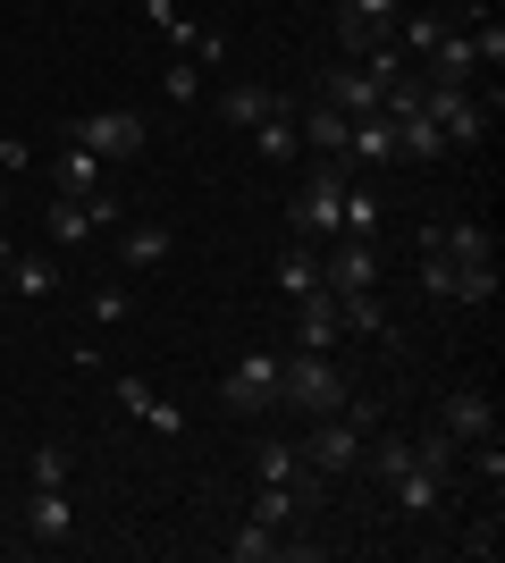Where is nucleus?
Returning <instances> with one entry per match:
<instances>
[{"mask_svg":"<svg viewBox=\"0 0 505 563\" xmlns=\"http://www.w3.org/2000/svg\"><path fill=\"white\" fill-rule=\"evenodd\" d=\"M278 404H295L304 421H320V412H345V404H354V378L337 371L329 353H287V362H278Z\"/></svg>","mask_w":505,"mask_h":563,"instance_id":"nucleus-1","label":"nucleus"},{"mask_svg":"<svg viewBox=\"0 0 505 563\" xmlns=\"http://www.w3.org/2000/svg\"><path fill=\"white\" fill-rule=\"evenodd\" d=\"M421 118L447 135V152H481V143H488V118H497V101H481L472 85H430V76H421Z\"/></svg>","mask_w":505,"mask_h":563,"instance_id":"nucleus-2","label":"nucleus"},{"mask_svg":"<svg viewBox=\"0 0 505 563\" xmlns=\"http://www.w3.org/2000/svg\"><path fill=\"white\" fill-rule=\"evenodd\" d=\"M345 194H354V168H345V161H320L312 177H304V194L287 202V235H312V244H329L337 219H345Z\"/></svg>","mask_w":505,"mask_h":563,"instance_id":"nucleus-3","label":"nucleus"},{"mask_svg":"<svg viewBox=\"0 0 505 563\" xmlns=\"http://www.w3.org/2000/svg\"><path fill=\"white\" fill-rule=\"evenodd\" d=\"M278 362H287V353H270V345L237 353V362H228V378H219V404H228V412H244V421H253V412H270V404H278Z\"/></svg>","mask_w":505,"mask_h":563,"instance_id":"nucleus-4","label":"nucleus"},{"mask_svg":"<svg viewBox=\"0 0 505 563\" xmlns=\"http://www.w3.org/2000/svg\"><path fill=\"white\" fill-rule=\"evenodd\" d=\"M152 135V118L144 110H85L68 126V143H85V152H101V161H135Z\"/></svg>","mask_w":505,"mask_h":563,"instance_id":"nucleus-5","label":"nucleus"},{"mask_svg":"<svg viewBox=\"0 0 505 563\" xmlns=\"http://www.w3.org/2000/svg\"><path fill=\"white\" fill-rule=\"evenodd\" d=\"M438 429H447L455 446H481V438H497V404H488L481 387H455V396L438 404Z\"/></svg>","mask_w":505,"mask_h":563,"instance_id":"nucleus-6","label":"nucleus"},{"mask_svg":"<svg viewBox=\"0 0 505 563\" xmlns=\"http://www.w3.org/2000/svg\"><path fill=\"white\" fill-rule=\"evenodd\" d=\"M25 539H43V547L76 539V496L68 488H34L25 496Z\"/></svg>","mask_w":505,"mask_h":563,"instance_id":"nucleus-7","label":"nucleus"},{"mask_svg":"<svg viewBox=\"0 0 505 563\" xmlns=\"http://www.w3.org/2000/svg\"><path fill=\"white\" fill-rule=\"evenodd\" d=\"M110 387H119V412H127V421H144V429H161V438H186V412H177V404H161V396H152V387H144V378H110Z\"/></svg>","mask_w":505,"mask_h":563,"instance_id":"nucleus-8","label":"nucleus"},{"mask_svg":"<svg viewBox=\"0 0 505 563\" xmlns=\"http://www.w3.org/2000/svg\"><path fill=\"white\" fill-rule=\"evenodd\" d=\"M337 295L329 286H320V295H304V303H295V353H337Z\"/></svg>","mask_w":505,"mask_h":563,"instance_id":"nucleus-9","label":"nucleus"},{"mask_svg":"<svg viewBox=\"0 0 505 563\" xmlns=\"http://www.w3.org/2000/svg\"><path fill=\"white\" fill-rule=\"evenodd\" d=\"M278 295H287V303L320 295V244L312 235H287V244H278Z\"/></svg>","mask_w":505,"mask_h":563,"instance_id":"nucleus-10","label":"nucleus"},{"mask_svg":"<svg viewBox=\"0 0 505 563\" xmlns=\"http://www.w3.org/2000/svg\"><path fill=\"white\" fill-rule=\"evenodd\" d=\"M320 110H337V118H371V110H380V85H371L362 68H329V76H320Z\"/></svg>","mask_w":505,"mask_h":563,"instance_id":"nucleus-11","label":"nucleus"},{"mask_svg":"<svg viewBox=\"0 0 505 563\" xmlns=\"http://www.w3.org/2000/svg\"><path fill=\"white\" fill-rule=\"evenodd\" d=\"M387 161H396V118H387V110L354 118V135H345V168H387Z\"/></svg>","mask_w":505,"mask_h":563,"instance_id":"nucleus-12","label":"nucleus"},{"mask_svg":"<svg viewBox=\"0 0 505 563\" xmlns=\"http://www.w3.org/2000/svg\"><path fill=\"white\" fill-rule=\"evenodd\" d=\"M168 253H177V235H168L161 219H135V228H119V269H161Z\"/></svg>","mask_w":505,"mask_h":563,"instance_id":"nucleus-13","label":"nucleus"},{"mask_svg":"<svg viewBox=\"0 0 505 563\" xmlns=\"http://www.w3.org/2000/svg\"><path fill=\"white\" fill-rule=\"evenodd\" d=\"M295 135H304V152H320V161H345V135H354V118H337V110H295Z\"/></svg>","mask_w":505,"mask_h":563,"instance_id":"nucleus-14","label":"nucleus"},{"mask_svg":"<svg viewBox=\"0 0 505 563\" xmlns=\"http://www.w3.org/2000/svg\"><path fill=\"white\" fill-rule=\"evenodd\" d=\"M43 228H51V244H59V253H76V244H85V235L101 228V219H94V194H59Z\"/></svg>","mask_w":505,"mask_h":563,"instance_id":"nucleus-15","label":"nucleus"},{"mask_svg":"<svg viewBox=\"0 0 505 563\" xmlns=\"http://www.w3.org/2000/svg\"><path fill=\"white\" fill-rule=\"evenodd\" d=\"M380 488L396 496V514H438V471H421V463H396Z\"/></svg>","mask_w":505,"mask_h":563,"instance_id":"nucleus-16","label":"nucleus"},{"mask_svg":"<svg viewBox=\"0 0 505 563\" xmlns=\"http://www.w3.org/2000/svg\"><path fill=\"white\" fill-rule=\"evenodd\" d=\"M295 152H304V135H295V110H287V101H278V110H270L262 126H253V161H270V168H287Z\"/></svg>","mask_w":505,"mask_h":563,"instance_id":"nucleus-17","label":"nucleus"},{"mask_svg":"<svg viewBox=\"0 0 505 563\" xmlns=\"http://www.w3.org/2000/svg\"><path fill=\"white\" fill-rule=\"evenodd\" d=\"M337 329H345V336H387V329H396V320H387V303H380V286L337 295Z\"/></svg>","mask_w":505,"mask_h":563,"instance_id":"nucleus-18","label":"nucleus"},{"mask_svg":"<svg viewBox=\"0 0 505 563\" xmlns=\"http://www.w3.org/2000/svg\"><path fill=\"white\" fill-rule=\"evenodd\" d=\"M270 110H278V93H270V85H228V93H219V118H228V126H244V135H253Z\"/></svg>","mask_w":505,"mask_h":563,"instance_id":"nucleus-19","label":"nucleus"},{"mask_svg":"<svg viewBox=\"0 0 505 563\" xmlns=\"http://www.w3.org/2000/svg\"><path fill=\"white\" fill-rule=\"evenodd\" d=\"M101 186H110V161L85 152V143H68L59 152V194H101Z\"/></svg>","mask_w":505,"mask_h":563,"instance_id":"nucleus-20","label":"nucleus"},{"mask_svg":"<svg viewBox=\"0 0 505 563\" xmlns=\"http://www.w3.org/2000/svg\"><path fill=\"white\" fill-rule=\"evenodd\" d=\"M9 286H18L25 303H51V295H59V261H51V253H18V269H9Z\"/></svg>","mask_w":505,"mask_h":563,"instance_id":"nucleus-21","label":"nucleus"},{"mask_svg":"<svg viewBox=\"0 0 505 563\" xmlns=\"http://www.w3.org/2000/svg\"><path fill=\"white\" fill-rule=\"evenodd\" d=\"M228 555H237V563H278V555H287V539H278L270 521H237V539H228Z\"/></svg>","mask_w":505,"mask_h":563,"instance_id":"nucleus-22","label":"nucleus"},{"mask_svg":"<svg viewBox=\"0 0 505 563\" xmlns=\"http://www.w3.org/2000/svg\"><path fill=\"white\" fill-rule=\"evenodd\" d=\"M447 303H497V261H455Z\"/></svg>","mask_w":505,"mask_h":563,"instance_id":"nucleus-23","label":"nucleus"},{"mask_svg":"<svg viewBox=\"0 0 505 563\" xmlns=\"http://www.w3.org/2000/svg\"><path fill=\"white\" fill-rule=\"evenodd\" d=\"M295 514H304V496H295V479H262V496H253V521H270V530H287Z\"/></svg>","mask_w":505,"mask_h":563,"instance_id":"nucleus-24","label":"nucleus"},{"mask_svg":"<svg viewBox=\"0 0 505 563\" xmlns=\"http://www.w3.org/2000/svg\"><path fill=\"white\" fill-rule=\"evenodd\" d=\"M337 235H362V244H380V194H345V219H337Z\"/></svg>","mask_w":505,"mask_h":563,"instance_id":"nucleus-25","label":"nucleus"},{"mask_svg":"<svg viewBox=\"0 0 505 563\" xmlns=\"http://www.w3.org/2000/svg\"><path fill=\"white\" fill-rule=\"evenodd\" d=\"M144 18L161 25V34H168V43H177V51H194V34H202V25H194L186 9H177V0H144Z\"/></svg>","mask_w":505,"mask_h":563,"instance_id":"nucleus-26","label":"nucleus"},{"mask_svg":"<svg viewBox=\"0 0 505 563\" xmlns=\"http://www.w3.org/2000/svg\"><path fill=\"white\" fill-rule=\"evenodd\" d=\"M25 479H34V488H68V446H59V438H51V446H34Z\"/></svg>","mask_w":505,"mask_h":563,"instance_id":"nucleus-27","label":"nucleus"},{"mask_svg":"<svg viewBox=\"0 0 505 563\" xmlns=\"http://www.w3.org/2000/svg\"><path fill=\"white\" fill-rule=\"evenodd\" d=\"M405 446H413V463H421V471H447V463H455V438H447V429H421V438H405Z\"/></svg>","mask_w":505,"mask_h":563,"instance_id":"nucleus-28","label":"nucleus"},{"mask_svg":"<svg viewBox=\"0 0 505 563\" xmlns=\"http://www.w3.org/2000/svg\"><path fill=\"white\" fill-rule=\"evenodd\" d=\"M127 311H135V295H127L119 278H101V286H94V320H101V329H119Z\"/></svg>","mask_w":505,"mask_h":563,"instance_id":"nucleus-29","label":"nucleus"},{"mask_svg":"<svg viewBox=\"0 0 505 563\" xmlns=\"http://www.w3.org/2000/svg\"><path fill=\"white\" fill-rule=\"evenodd\" d=\"M161 93H168V101H194V93H202V59H186V51H177V68H161Z\"/></svg>","mask_w":505,"mask_h":563,"instance_id":"nucleus-30","label":"nucleus"},{"mask_svg":"<svg viewBox=\"0 0 505 563\" xmlns=\"http://www.w3.org/2000/svg\"><path fill=\"white\" fill-rule=\"evenodd\" d=\"M413 278H421V295H430V303H447V286H455V261H447V253H421V269H413Z\"/></svg>","mask_w":505,"mask_h":563,"instance_id":"nucleus-31","label":"nucleus"},{"mask_svg":"<svg viewBox=\"0 0 505 563\" xmlns=\"http://www.w3.org/2000/svg\"><path fill=\"white\" fill-rule=\"evenodd\" d=\"M337 43H345V51L362 59L371 43H387V25H362V18H345V9H337Z\"/></svg>","mask_w":505,"mask_h":563,"instance_id":"nucleus-32","label":"nucleus"},{"mask_svg":"<svg viewBox=\"0 0 505 563\" xmlns=\"http://www.w3.org/2000/svg\"><path fill=\"white\" fill-rule=\"evenodd\" d=\"M472 59H481V68H497V59H505V25H497V18L472 25Z\"/></svg>","mask_w":505,"mask_h":563,"instance_id":"nucleus-33","label":"nucleus"},{"mask_svg":"<svg viewBox=\"0 0 505 563\" xmlns=\"http://www.w3.org/2000/svg\"><path fill=\"white\" fill-rule=\"evenodd\" d=\"M253 463H262V479H295V471H304V454H295V446H278V438H270V446L253 454Z\"/></svg>","mask_w":505,"mask_h":563,"instance_id":"nucleus-34","label":"nucleus"},{"mask_svg":"<svg viewBox=\"0 0 505 563\" xmlns=\"http://www.w3.org/2000/svg\"><path fill=\"white\" fill-rule=\"evenodd\" d=\"M472 471H481L488 488H505V446H497V438H481V463H472Z\"/></svg>","mask_w":505,"mask_h":563,"instance_id":"nucleus-35","label":"nucleus"},{"mask_svg":"<svg viewBox=\"0 0 505 563\" xmlns=\"http://www.w3.org/2000/svg\"><path fill=\"white\" fill-rule=\"evenodd\" d=\"M25 168H34V152L18 135H0V177H25Z\"/></svg>","mask_w":505,"mask_h":563,"instance_id":"nucleus-36","label":"nucleus"},{"mask_svg":"<svg viewBox=\"0 0 505 563\" xmlns=\"http://www.w3.org/2000/svg\"><path fill=\"white\" fill-rule=\"evenodd\" d=\"M345 18H362V25H387V18H396V0H345Z\"/></svg>","mask_w":505,"mask_h":563,"instance_id":"nucleus-37","label":"nucleus"},{"mask_svg":"<svg viewBox=\"0 0 505 563\" xmlns=\"http://www.w3.org/2000/svg\"><path fill=\"white\" fill-rule=\"evenodd\" d=\"M9 261H18V244H9V228H0V269H9Z\"/></svg>","mask_w":505,"mask_h":563,"instance_id":"nucleus-38","label":"nucleus"},{"mask_svg":"<svg viewBox=\"0 0 505 563\" xmlns=\"http://www.w3.org/2000/svg\"><path fill=\"white\" fill-rule=\"evenodd\" d=\"M0 211H9V177H0Z\"/></svg>","mask_w":505,"mask_h":563,"instance_id":"nucleus-39","label":"nucleus"},{"mask_svg":"<svg viewBox=\"0 0 505 563\" xmlns=\"http://www.w3.org/2000/svg\"><path fill=\"white\" fill-rule=\"evenodd\" d=\"M0 295H9V269H0Z\"/></svg>","mask_w":505,"mask_h":563,"instance_id":"nucleus-40","label":"nucleus"}]
</instances>
